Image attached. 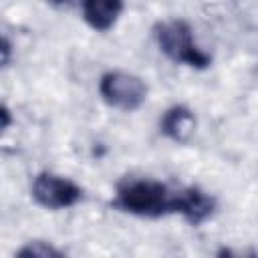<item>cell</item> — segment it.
I'll return each mask as SVG.
<instances>
[{
    "label": "cell",
    "mask_w": 258,
    "mask_h": 258,
    "mask_svg": "<svg viewBox=\"0 0 258 258\" xmlns=\"http://www.w3.org/2000/svg\"><path fill=\"white\" fill-rule=\"evenodd\" d=\"M179 191L181 187H173L161 179L127 175L117 181L111 206L123 214L157 220L177 214Z\"/></svg>",
    "instance_id": "obj_1"
},
{
    "label": "cell",
    "mask_w": 258,
    "mask_h": 258,
    "mask_svg": "<svg viewBox=\"0 0 258 258\" xmlns=\"http://www.w3.org/2000/svg\"><path fill=\"white\" fill-rule=\"evenodd\" d=\"M153 38L159 50L175 64H185L189 69H208L212 64V56L198 46L194 38L191 26L181 18L159 20L151 28Z\"/></svg>",
    "instance_id": "obj_2"
},
{
    "label": "cell",
    "mask_w": 258,
    "mask_h": 258,
    "mask_svg": "<svg viewBox=\"0 0 258 258\" xmlns=\"http://www.w3.org/2000/svg\"><path fill=\"white\" fill-rule=\"evenodd\" d=\"M101 99L117 111H137L147 99V85L141 77L127 71H107L99 79Z\"/></svg>",
    "instance_id": "obj_3"
},
{
    "label": "cell",
    "mask_w": 258,
    "mask_h": 258,
    "mask_svg": "<svg viewBox=\"0 0 258 258\" xmlns=\"http://www.w3.org/2000/svg\"><path fill=\"white\" fill-rule=\"evenodd\" d=\"M30 196L38 206L46 210H67L77 206L83 200L85 191L77 181L64 175L52 171H40L32 179Z\"/></svg>",
    "instance_id": "obj_4"
},
{
    "label": "cell",
    "mask_w": 258,
    "mask_h": 258,
    "mask_svg": "<svg viewBox=\"0 0 258 258\" xmlns=\"http://www.w3.org/2000/svg\"><path fill=\"white\" fill-rule=\"evenodd\" d=\"M218 210V202L212 194L198 185H183L179 191V206L177 214L189 226H202L208 222Z\"/></svg>",
    "instance_id": "obj_5"
},
{
    "label": "cell",
    "mask_w": 258,
    "mask_h": 258,
    "mask_svg": "<svg viewBox=\"0 0 258 258\" xmlns=\"http://www.w3.org/2000/svg\"><path fill=\"white\" fill-rule=\"evenodd\" d=\"M196 115L187 105H171L159 119V131L173 143H187L196 133Z\"/></svg>",
    "instance_id": "obj_6"
},
{
    "label": "cell",
    "mask_w": 258,
    "mask_h": 258,
    "mask_svg": "<svg viewBox=\"0 0 258 258\" xmlns=\"http://www.w3.org/2000/svg\"><path fill=\"white\" fill-rule=\"evenodd\" d=\"M123 8H125L123 0H81L83 18L97 32L111 30L117 24Z\"/></svg>",
    "instance_id": "obj_7"
},
{
    "label": "cell",
    "mask_w": 258,
    "mask_h": 258,
    "mask_svg": "<svg viewBox=\"0 0 258 258\" xmlns=\"http://www.w3.org/2000/svg\"><path fill=\"white\" fill-rule=\"evenodd\" d=\"M18 258H62L64 252L58 250L56 246H52L50 242H44V240H30L26 242L18 252H16Z\"/></svg>",
    "instance_id": "obj_8"
},
{
    "label": "cell",
    "mask_w": 258,
    "mask_h": 258,
    "mask_svg": "<svg viewBox=\"0 0 258 258\" xmlns=\"http://www.w3.org/2000/svg\"><path fill=\"white\" fill-rule=\"evenodd\" d=\"M10 52H12V44H10V40L4 36V38H2V67H4V69L10 64Z\"/></svg>",
    "instance_id": "obj_9"
},
{
    "label": "cell",
    "mask_w": 258,
    "mask_h": 258,
    "mask_svg": "<svg viewBox=\"0 0 258 258\" xmlns=\"http://www.w3.org/2000/svg\"><path fill=\"white\" fill-rule=\"evenodd\" d=\"M0 117H2V131H8V127H10V121H12V117H10V109H8L6 105H2Z\"/></svg>",
    "instance_id": "obj_10"
},
{
    "label": "cell",
    "mask_w": 258,
    "mask_h": 258,
    "mask_svg": "<svg viewBox=\"0 0 258 258\" xmlns=\"http://www.w3.org/2000/svg\"><path fill=\"white\" fill-rule=\"evenodd\" d=\"M46 2H50L54 6H69V4H73V0H46Z\"/></svg>",
    "instance_id": "obj_11"
}]
</instances>
